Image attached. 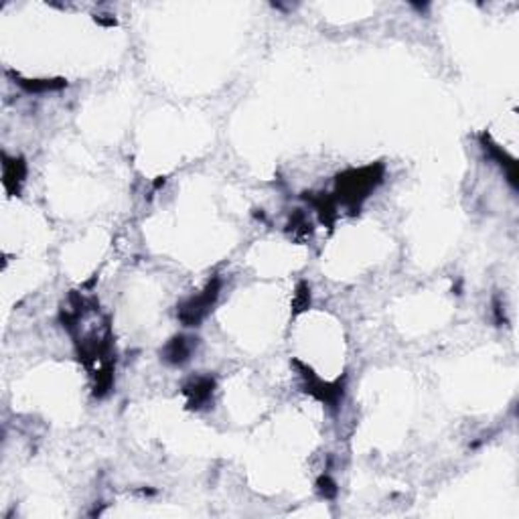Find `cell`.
Masks as SVG:
<instances>
[{
    "instance_id": "cell-1",
    "label": "cell",
    "mask_w": 519,
    "mask_h": 519,
    "mask_svg": "<svg viewBox=\"0 0 519 519\" xmlns=\"http://www.w3.org/2000/svg\"><path fill=\"white\" fill-rule=\"evenodd\" d=\"M379 181H381V169L379 167L349 170L347 175L339 177V193H341L345 203L357 205Z\"/></svg>"
},
{
    "instance_id": "cell-2",
    "label": "cell",
    "mask_w": 519,
    "mask_h": 519,
    "mask_svg": "<svg viewBox=\"0 0 519 519\" xmlns=\"http://www.w3.org/2000/svg\"><path fill=\"white\" fill-rule=\"evenodd\" d=\"M219 295V282H211L209 286L201 293V295L193 296L189 298L181 309H179V319H181L185 324H197L201 323L205 319V315L209 312V309L213 307L215 298Z\"/></svg>"
},
{
    "instance_id": "cell-3",
    "label": "cell",
    "mask_w": 519,
    "mask_h": 519,
    "mask_svg": "<svg viewBox=\"0 0 519 519\" xmlns=\"http://www.w3.org/2000/svg\"><path fill=\"white\" fill-rule=\"evenodd\" d=\"M215 388V381L211 378H195L185 386V395L189 400V406L201 408L211 400V393Z\"/></svg>"
},
{
    "instance_id": "cell-4",
    "label": "cell",
    "mask_w": 519,
    "mask_h": 519,
    "mask_svg": "<svg viewBox=\"0 0 519 519\" xmlns=\"http://www.w3.org/2000/svg\"><path fill=\"white\" fill-rule=\"evenodd\" d=\"M193 353V339L187 337H175L169 341V345L165 347V359L173 365L185 364Z\"/></svg>"
},
{
    "instance_id": "cell-5",
    "label": "cell",
    "mask_w": 519,
    "mask_h": 519,
    "mask_svg": "<svg viewBox=\"0 0 519 519\" xmlns=\"http://www.w3.org/2000/svg\"><path fill=\"white\" fill-rule=\"evenodd\" d=\"M25 175H27V167L25 163L18 158L14 160H4V187L11 191V193H18V187L21 182L25 181Z\"/></svg>"
},
{
    "instance_id": "cell-6",
    "label": "cell",
    "mask_w": 519,
    "mask_h": 519,
    "mask_svg": "<svg viewBox=\"0 0 519 519\" xmlns=\"http://www.w3.org/2000/svg\"><path fill=\"white\" fill-rule=\"evenodd\" d=\"M310 305V295L309 288L305 284L298 286V293H296V310H305Z\"/></svg>"
},
{
    "instance_id": "cell-7",
    "label": "cell",
    "mask_w": 519,
    "mask_h": 519,
    "mask_svg": "<svg viewBox=\"0 0 519 519\" xmlns=\"http://www.w3.org/2000/svg\"><path fill=\"white\" fill-rule=\"evenodd\" d=\"M319 489H321V493H323L327 499H331V497L337 495V487H335V483L329 477H323L319 481Z\"/></svg>"
}]
</instances>
